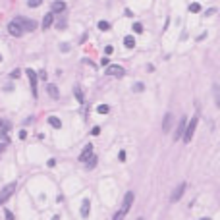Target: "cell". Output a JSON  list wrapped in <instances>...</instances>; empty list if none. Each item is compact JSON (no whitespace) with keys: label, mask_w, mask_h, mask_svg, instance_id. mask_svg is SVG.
<instances>
[{"label":"cell","mask_w":220,"mask_h":220,"mask_svg":"<svg viewBox=\"0 0 220 220\" xmlns=\"http://www.w3.org/2000/svg\"><path fill=\"white\" fill-rule=\"evenodd\" d=\"M195 129H197V116H193V118L185 124V131H183V141H185V143H189L193 139Z\"/></svg>","instance_id":"6da1fadb"},{"label":"cell","mask_w":220,"mask_h":220,"mask_svg":"<svg viewBox=\"0 0 220 220\" xmlns=\"http://www.w3.org/2000/svg\"><path fill=\"white\" fill-rule=\"evenodd\" d=\"M16 21L19 23V27L23 29V33H25V31H35V29H37V21H33V19H27V18H16Z\"/></svg>","instance_id":"7a4b0ae2"},{"label":"cell","mask_w":220,"mask_h":220,"mask_svg":"<svg viewBox=\"0 0 220 220\" xmlns=\"http://www.w3.org/2000/svg\"><path fill=\"white\" fill-rule=\"evenodd\" d=\"M14 191H16V183H8L6 187H2V191H0V205H4L8 201Z\"/></svg>","instance_id":"3957f363"},{"label":"cell","mask_w":220,"mask_h":220,"mask_svg":"<svg viewBox=\"0 0 220 220\" xmlns=\"http://www.w3.org/2000/svg\"><path fill=\"white\" fill-rule=\"evenodd\" d=\"M126 70L122 66H106V75H112V77H122Z\"/></svg>","instance_id":"277c9868"},{"label":"cell","mask_w":220,"mask_h":220,"mask_svg":"<svg viewBox=\"0 0 220 220\" xmlns=\"http://www.w3.org/2000/svg\"><path fill=\"white\" fill-rule=\"evenodd\" d=\"M133 199H135V195L131 193V191H128V193H126V197H124V205H122V209H120V210L124 212V214H128L129 207L133 205Z\"/></svg>","instance_id":"5b68a950"},{"label":"cell","mask_w":220,"mask_h":220,"mask_svg":"<svg viewBox=\"0 0 220 220\" xmlns=\"http://www.w3.org/2000/svg\"><path fill=\"white\" fill-rule=\"evenodd\" d=\"M8 33L14 35V37H21V35H23V29H21L19 23L14 19V21H10V23H8Z\"/></svg>","instance_id":"8992f818"},{"label":"cell","mask_w":220,"mask_h":220,"mask_svg":"<svg viewBox=\"0 0 220 220\" xmlns=\"http://www.w3.org/2000/svg\"><path fill=\"white\" fill-rule=\"evenodd\" d=\"M185 187H187L185 183H180V185H178V187H176L174 191H172V197H170V201H172V203H178V201L181 199L183 191H185Z\"/></svg>","instance_id":"52a82bcc"},{"label":"cell","mask_w":220,"mask_h":220,"mask_svg":"<svg viewBox=\"0 0 220 220\" xmlns=\"http://www.w3.org/2000/svg\"><path fill=\"white\" fill-rule=\"evenodd\" d=\"M25 73H27V77H29V83H31V91H33V97H37V73L29 68V70H25Z\"/></svg>","instance_id":"ba28073f"},{"label":"cell","mask_w":220,"mask_h":220,"mask_svg":"<svg viewBox=\"0 0 220 220\" xmlns=\"http://www.w3.org/2000/svg\"><path fill=\"white\" fill-rule=\"evenodd\" d=\"M185 124H187V118H181V120H180L178 128H176V131H174V139H176V141H178L180 137H183V131H185Z\"/></svg>","instance_id":"9c48e42d"},{"label":"cell","mask_w":220,"mask_h":220,"mask_svg":"<svg viewBox=\"0 0 220 220\" xmlns=\"http://www.w3.org/2000/svg\"><path fill=\"white\" fill-rule=\"evenodd\" d=\"M91 157H93V145L89 143V145H87L85 149L81 151V155H79V160H81V162H87V160H89Z\"/></svg>","instance_id":"30bf717a"},{"label":"cell","mask_w":220,"mask_h":220,"mask_svg":"<svg viewBox=\"0 0 220 220\" xmlns=\"http://www.w3.org/2000/svg\"><path fill=\"white\" fill-rule=\"evenodd\" d=\"M170 128H172V114L168 112V114L164 116V120H162V131H164V133H168Z\"/></svg>","instance_id":"8fae6325"},{"label":"cell","mask_w":220,"mask_h":220,"mask_svg":"<svg viewBox=\"0 0 220 220\" xmlns=\"http://www.w3.org/2000/svg\"><path fill=\"white\" fill-rule=\"evenodd\" d=\"M66 10V2H62V0H56V2L52 4V14H60V12H64Z\"/></svg>","instance_id":"7c38bea8"},{"label":"cell","mask_w":220,"mask_h":220,"mask_svg":"<svg viewBox=\"0 0 220 220\" xmlns=\"http://www.w3.org/2000/svg\"><path fill=\"white\" fill-rule=\"evenodd\" d=\"M52 21H54V14L52 12H48L45 18H43V29H48L50 25H52Z\"/></svg>","instance_id":"4fadbf2b"},{"label":"cell","mask_w":220,"mask_h":220,"mask_svg":"<svg viewBox=\"0 0 220 220\" xmlns=\"http://www.w3.org/2000/svg\"><path fill=\"white\" fill-rule=\"evenodd\" d=\"M89 212H91V201H89V199H85L83 205H81V216L87 218V216H89Z\"/></svg>","instance_id":"5bb4252c"},{"label":"cell","mask_w":220,"mask_h":220,"mask_svg":"<svg viewBox=\"0 0 220 220\" xmlns=\"http://www.w3.org/2000/svg\"><path fill=\"white\" fill-rule=\"evenodd\" d=\"M47 91H48V95H50L52 99H58V97H60V91H58V87L52 85V83H48V85H47Z\"/></svg>","instance_id":"9a60e30c"},{"label":"cell","mask_w":220,"mask_h":220,"mask_svg":"<svg viewBox=\"0 0 220 220\" xmlns=\"http://www.w3.org/2000/svg\"><path fill=\"white\" fill-rule=\"evenodd\" d=\"M48 124H50L54 129H60V128H62V122H60V118H56V116H50V118H48Z\"/></svg>","instance_id":"2e32d148"},{"label":"cell","mask_w":220,"mask_h":220,"mask_svg":"<svg viewBox=\"0 0 220 220\" xmlns=\"http://www.w3.org/2000/svg\"><path fill=\"white\" fill-rule=\"evenodd\" d=\"M212 93H214V100H216V106L220 108V85H212Z\"/></svg>","instance_id":"e0dca14e"},{"label":"cell","mask_w":220,"mask_h":220,"mask_svg":"<svg viewBox=\"0 0 220 220\" xmlns=\"http://www.w3.org/2000/svg\"><path fill=\"white\" fill-rule=\"evenodd\" d=\"M124 45H126V48H133V47H135V39H133L131 35L124 37Z\"/></svg>","instance_id":"ac0fdd59"},{"label":"cell","mask_w":220,"mask_h":220,"mask_svg":"<svg viewBox=\"0 0 220 220\" xmlns=\"http://www.w3.org/2000/svg\"><path fill=\"white\" fill-rule=\"evenodd\" d=\"M97 112H99V114H108V112H110V106H108V104H99V106H97Z\"/></svg>","instance_id":"d6986e66"},{"label":"cell","mask_w":220,"mask_h":220,"mask_svg":"<svg viewBox=\"0 0 220 220\" xmlns=\"http://www.w3.org/2000/svg\"><path fill=\"white\" fill-rule=\"evenodd\" d=\"M189 12H193V14H197V12H201V6L197 4V2H193V4H189Z\"/></svg>","instance_id":"ffe728a7"},{"label":"cell","mask_w":220,"mask_h":220,"mask_svg":"<svg viewBox=\"0 0 220 220\" xmlns=\"http://www.w3.org/2000/svg\"><path fill=\"white\" fill-rule=\"evenodd\" d=\"M99 29H100V31H108L110 23H108V21H99Z\"/></svg>","instance_id":"44dd1931"},{"label":"cell","mask_w":220,"mask_h":220,"mask_svg":"<svg viewBox=\"0 0 220 220\" xmlns=\"http://www.w3.org/2000/svg\"><path fill=\"white\" fill-rule=\"evenodd\" d=\"M95 164H97V157L93 155V157H91L89 160H87V168H89V170H91V168H95Z\"/></svg>","instance_id":"7402d4cb"},{"label":"cell","mask_w":220,"mask_h":220,"mask_svg":"<svg viewBox=\"0 0 220 220\" xmlns=\"http://www.w3.org/2000/svg\"><path fill=\"white\" fill-rule=\"evenodd\" d=\"M75 99L79 100V102H83L85 99H83V95H81V89H79V87H75Z\"/></svg>","instance_id":"603a6c76"},{"label":"cell","mask_w":220,"mask_h":220,"mask_svg":"<svg viewBox=\"0 0 220 220\" xmlns=\"http://www.w3.org/2000/svg\"><path fill=\"white\" fill-rule=\"evenodd\" d=\"M41 2H43V0H29V8H37V6H41Z\"/></svg>","instance_id":"cb8c5ba5"},{"label":"cell","mask_w":220,"mask_h":220,"mask_svg":"<svg viewBox=\"0 0 220 220\" xmlns=\"http://www.w3.org/2000/svg\"><path fill=\"white\" fill-rule=\"evenodd\" d=\"M133 31L135 33H143V25L141 23H133Z\"/></svg>","instance_id":"d4e9b609"},{"label":"cell","mask_w":220,"mask_h":220,"mask_svg":"<svg viewBox=\"0 0 220 220\" xmlns=\"http://www.w3.org/2000/svg\"><path fill=\"white\" fill-rule=\"evenodd\" d=\"M124 216H126V214H124L122 210H118V212L114 214V218H112V220H124Z\"/></svg>","instance_id":"484cf974"},{"label":"cell","mask_w":220,"mask_h":220,"mask_svg":"<svg viewBox=\"0 0 220 220\" xmlns=\"http://www.w3.org/2000/svg\"><path fill=\"white\" fill-rule=\"evenodd\" d=\"M118 158H120V162H124V160H126V151H120L118 153Z\"/></svg>","instance_id":"4316f807"},{"label":"cell","mask_w":220,"mask_h":220,"mask_svg":"<svg viewBox=\"0 0 220 220\" xmlns=\"http://www.w3.org/2000/svg\"><path fill=\"white\" fill-rule=\"evenodd\" d=\"M133 89H135L137 93H141V91H143V83H135V85H133Z\"/></svg>","instance_id":"83f0119b"},{"label":"cell","mask_w":220,"mask_h":220,"mask_svg":"<svg viewBox=\"0 0 220 220\" xmlns=\"http://www.w3.org/2000/svg\"><path fill=\"white\" fill-rule=\"evenodd\" d=\"M4 216H6V220H16V218H14V214H12L10 210H6V212H4Z\"/></svg>","instance_id":"f1b7e54d"},{"label":"cell","mask_w":220,"mask_h":220,"mask_svg":"<svg viewBox=\"0 0 220 220\" xmlns=\"http://www.w3.org/2000/svg\"><path fill=\"white\" fill-rule=\"evenodd\" d=\"M214 12H216L214 8H210V10H207V12H205V16H207V18H209V16H212V14H214Z\"/></svg>","instance_id":"f546056e"},{"label":"cell","mask_w":220,"mask_h":220,"mask_svg":"<svg viewBox=\"0 0 220 220\" xmlns=\"http://www.w3.org/2000/svg\"><path fill=\"white\" fill-rule=\"evenodd\" d=\"M91 133H93V135H99V133H100V128H93Z\"/></svg>","instance_id":"4dcf8cb0"},{"label":"cell","mask_w":220,"mask_h":220,"mask_svg":"<svg viewBox=\"0 0 220 220\" xmlns=\"http://www.w3.org/2000/svg\"><path fill=\"white\" fill-rule=\"evenodd\" d=\"M25 137H27V131L21 129V131H19V139H25Z\"/></svg>","instance_id":"1f68e13d"},{"label":"cell","mask_w":220,"mask_h":220,"mask_svg":"<svg viewBox=\"0 0 220 220\" xmlns=\"http://www.w3.org/2000/svg\"><path fill=\"white\" fill-rule=\"evenodd\" d=\"M112 50H114V47H110V45H108V47L104 48V52H106V54H112Z\"/></svg>","instance_id":"d6a6232c"},{"label":"cell","mask_w":220,"mask_h":220,"mask_svg":"<svg viewBox=\"0 0 220 220\" xmlns=\"http://www.w3.org/2000/svg\"><path fill=\"white\" fill-rule=\"evenodd\" d=\"M100 66H110V62H108V58H102V60H100Z\"/></svg>","instance_id":"836d02e7"},{"label":"cell","mask_w":220,"mask_h":220,"mask_svg":"<svg viewBox=\"0 0 220 220\" xmlns=\"http://www.w3.org/2000/svg\"><path fill=\"white\" fill-rule=\"evenodd\" d=\"M60 48H62V52H68V50H70V47H68V45H66V43H64V45H62Z\"/></svg>","instance_id":"e575fe53"},{"label":"cell","mask_w":220,"mask_h":220,"mask_svg":"<svg viewBox=\"0 0 220 220\" xmlns=\"http://www.w3.org/2000/svg\"><path fill=\"white\" fill-rule=\"evenodd\" d=\"M4 149H6V143H0V153H2Z\"/></svg>","instance_id":"d590c367"},{"label":"cell","mask_w":220,"mask_h":220,"mask_svg":"<svg viewBox=\"0 0 220 220\" xmlns=\"http://www.w3.org/2000/svg\"><path fill=\"white\" fill-rule=\"evenodd\" d=\"M52 220H60V216H54V218H52Z\"/></svg>","instance_id":"8d00e7d4"},{"label":"cell","mask_w":220,"mask_h":220,"mask_svg":"<svg viewBox=\"0 0 220 220\" xmlns=\"http://www.w3.org/2000/svg\"><path fill=\"white\" fill-rule=\"evenodd\" d=\"M2 126H4V122H2V120H0V128H2Z\"/></svg>","instance_id":"74e56055"},{"label":"cell","mask_w":220,"mask_h":220,"mask_svg":"<svg viewBox=\"0 0 220 220\" xmlns=\"http://www.w3.org/2000/svg\"><path fill=\"white\" fill-rule=\"evenodd\" d=\"M137 220H145V218H143V216H139V218H137Z\"/></svg>","instance_id":"f35d334b"},{"label":"cell","mask_w":220,"mask_h":220,"mask_svg":"<svg viewBox=\"0 0 220 220\" xmlns=\"http://www.w3.org/2000/svg\"><path fill=\"white\" fill-rule=\"evenodd\" d=\"M201 220H210V218H201Z\"/></svg>","instance_id":"ab89813d"},{"label":"cell","mask_w":220,"mask_h":220,"mask_svg":"<svg viewBox=\"0 0 220 220\" xmlns=\"http://www.w3.org/2000/svg\"><path fill=\"white\" fill-rule=\"evenodd\" d=\"M0 62H2V54H0Z\"/></svg>","instance_id":"60d3db41"}]
</instances>
